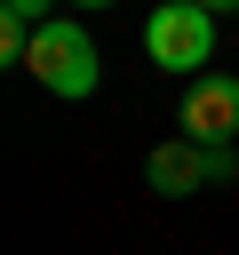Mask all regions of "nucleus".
<instances>
[{"instance_id":"obj_8","label":"nucleus","mask_w":239,"mask_h":255,"mask_svg":"<svg viewBox=\"0 0 239 255\" xmlns=\"http://www.w3.org/2000/svg\"><path fill=\"white\" fill-rule=\"evenodd\" d=\"M151 8H167V0H151Z\"/></svg>"},{"instance_id":"obj_6","label":"nucleus","mask_w":239,"mask_h":255,"mask_svg":"<svg viewBox=\"0 0 239 255\" xmlns=\"http://www.w3.org/2000/svg\"><path fill=\"white\" fill-rule=\"evenodd\" d=\"M199 8H207V16H239V0H199Z\"/></svg>"},{"instance_id":"obj_3","label":"nucleus","mask_w":239,"mask_h":255,"mask_svg":"<svg viewBox=\"0 0 239 255\" xmlns=\"http://www.w3.org/2000/svg\"><path fill=\"white\" fill-rule=\"evenodd\" d=\"M231 175H239V151H207V143H191V135H175V143H159V151L143 159V183L167 191V199H191L199 183H231Z\"/></svg>"},{"instance_id":"obj_2","label":"nucleus","mask_w":239,"mask_h":255,"mask_svg":"<svg viewBox=\"0 0 239 255\" xmlns=\"http://www.w3.org/2000/svg\"><path fill=\"white\" fill-rule=\"evenodd\" d=\"M24 72L48 88V96H96V40L72 24V16H56V24H40L32 32V56H24Z\"/></svg>"},{"instance_id":"obj_4","label":"nucleus","mask_w":239,"mask_h":255,"mask_svg":"<svg viewBox=\"0 0 239 255\" xmlns=\"http://www.w3.org/2000/svg\"><path fill=\"white\" fill-rule=\"evenodd\" d=\"M183 135L207 143V151H231L239 143V80L231 72H199L183 88Z\"/></svg>"},{"instance_id":"obj_7","label":"nucleus","mask_w":239,"mask_h":255,"mask_svg":"<svg viewBox=\"0 0 239 255\" xmlns=\"http://www.w3.org/2000/svg\"><path fill=\"white\" fill-rule=\"evenodd\" d=\"M72 8H112V0H72Z\"/></svg>"},{"instance_id":"obj_1","label":"nucleus","mask_w":239,"mask_h":255,"mask_svg":"<svg viewBox=\"0 0 239 255\" xmlns=\"http://www.w3.org/2000/svg\"><path fill=\"white\" fill-rule=\"evenodd\" d=\"M143 56H151L159 72L199 80L207 56H215V16H207L199 0H167V8H151V16H143Z\"/></svg>"},{"instance_id":"obj_5","label":"nucleus","mask_w":239,"mask_h":255,"mask_svg":"<svg viewBox=\"0 0 239 255\" xmlns=\"http://www.w3.org/2000/svg\"><path fill=\"white\" fill-rule=\"evenodd\" d=\"M0 16H16V24H32V32H40V24H56V16H48V0H0Z\"/></svg>"}]
</instances>
